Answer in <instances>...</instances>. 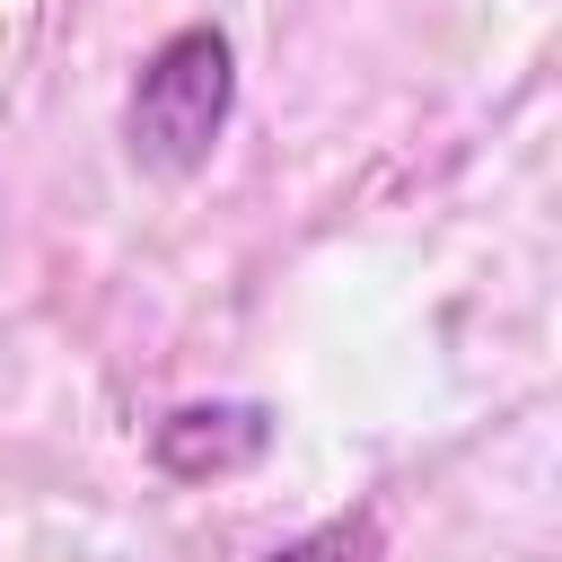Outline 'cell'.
Instances as JSON below:
<instances>
[{
    "mask_svg": "<svg viewBox=\"0 0 562 562\" xmlns=\"http://www.w3.org/2000/svg\"><path fill=\"white\" fill-rule=\"evenodd\" d=\"M228 105H237V61H228V35L220 26H184L149 53L132 105H123V132H132V158L158 167V176H193L211 158V140L228 132Z\"/></svg>",
    "mask_w": 562,
    "mask_h": 562,
    "instance_id": "1",
    "label": "cell"
},
{
    "mask_svg": "<svg viewBox=\"0 0 562 562\" xmlns=\"http://www.w3.org/2000/svg\"><path fill=\"white\" fill-rule=\"evenodd\" d=\"M378 553H386V527H378L369 509H342V518L307 527L299 544H281L272 562H378Z\"/></svg>",
    "mask_w": 562,
    "mask_h": 562,
    "instance_id": "2",
    "label": "cell"
}]
</instances>
